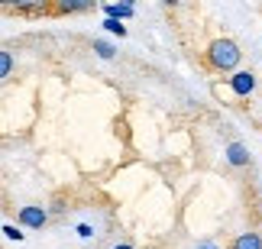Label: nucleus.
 Masks as SVG:
<instances>
[{"mask_svg": "<svg viewBox=\"0 0 262 249\" xmlns=\"http://www.w3.org/2000/svg\"><path fill=\"white\" fill-rule=\"evenodd\" d=\"M104 29H107V33H110V36H120V39H123V36H126V26H123V23H120V19H104Z\"/></svg>", "mask_w": 262, "mask_h": 249, "instance_id": "nucleus-10", "label": "nucleus"}, {"mask_svg": "<svg viewBox=\"0 0 262 249\" xmlns=\"http://www.w3.org/2000/svg\"><path fill=\"white\" fill-rule=\"evenodd\" d=\"M224 159H227L233 168H246L249 162H253V155H249V149H246L243 143H230V146L224 149Z\"/></svg>", "mask_w": 262, "mask_h": 249, "instance_id": "nucleus-4", "label": "nucleus"}, {"mask_svg": "<svg viewBox=\"0 0 262 249\" xmlns=\"http://www.w3.org/2000/svg\"><path fill=\"white\" fill-rule=\"evenodd\" d=\"M10 75H13V52L0 49V81H7Z\"/></svg>", "mask_w": 262, "mask_h": 249, "instance_id": "nucleus-7", "label": "nucleus"}, {"mask_svg": "<svg viewBox=\"0 0 262 249\" xmlns=\"http://www.w3.org/2000/svg\"><path fill=\"white\" fill-rule=\"evenodd\" d=\"M230 249H262V233H253V230H249V233H239Z\"/></svg>", "mask_w": 262, "mask_h": 249, "instance_id": "nucleus-5", "label": "nucleus"}, {"mask_svg": "<svg viewBox=\"0 0 262 249\" xmlns=\"http://www.w3.org/2000/svg\"><path fill=\"white\" fill-rule=\"evenodd\" d=\"M94 52H97V58H114L117 55V46L107 42V39H94Z\"/></svg>", "mask_w": 262, "mask_h": 249, "instance_id": "nucleus-8", "label": "nucleus"}, {"mask_svg": "<svg viewBox=\"0 0 262 249\" xmlns=\"http://www.w3.org/2000/svg\"><path fill=\"white\" fill-rule=\"evenodd\" d=\"M194 249H220V246H217V243H214V240H201V243H198V246H194Z\"/></svg>", "mask_w": 262, "mask_h": 249, "instance_id": "nucleus-12", "label": "nucleus"}, {"mask_svg": "<svg viewBox=\"0 0 262 249\" xmlns=\"http://www.w3.org/2000/svg\"><path fill=\"white\" fill-rule=\"evenodd\" d=\"M204 58H207V65L214 68V72H220V75H224V72H236L239 58H243V49H239L233 39L220 36V39H214V42L207 46Z\"/></svg>", "mask_w": 262, "mask_h": 249, "instance_id": "nucleus-1", "label": "nucleus"}, {"mask_svg": "<svg viewBox=\"0 0 262 249\" xmlns=\"http://www.w3.org/2000/svg\"><path fill=\"white\" fill-rule=\"evenodd\" d=\"M104 13H107V19H120V23H123V19L133 16V7L129 4H107Z\"/></svg>", "mask_w": 262, "mask_h": 249, "instance_id": "nucleus-6", "label": "nucleus"}, {"mask_svg": "<svg viewBox=\"0 0 262 249\" xmlns=\"http://www.w3.org/2000/svg\"><path fill=\"white\" fill-rule=\"evenodd\" d=\"M88 7H91L88 0H65V4H58L62 13H78V10H88Z\"/></svg>", "mask_w": 262, "mask_h": 249, "instance_id": "nucleus-9", "label": "nucleus"}, {"mask_svg": "<svg viewBox=\"0 0 262 249\" xmlns=\"http://www.w3.org/2000/svg\"><path fill=\"white\" fill-rule=\"evenodd\" d=\"M256 84H259V81H256L253 72H233V75L227 78V87H230L236 97H249V94L256 91Z\"/></svg>", "mask_w": 262, "mask_h": 249, "instance_id": "nucleus-3", "label": "nucleus"}, {"mask_svg": "<svg viewBox=\"0 0 262 249\" xmlns=\"http://www.w3.org/2000/svg\"><path fill=\"white\" fill-rule=\"evenodd\" d=\"M114 249H136V246H129V243H117Z\"/></svg>", "mask_w": 262, "mask_h": 249, "instance_id": "nucleus-13", "label": "nucleus"}, {"mask_svg": "<svg viewBox=\"0 0 262 249\" xmlns=\"http://www.w3.org/2000/svg\"><path fill=\"white\" fill-rule=\"evenodd\" d=\"M16 220H19V227H26V230H42L49 223V211L46 207H36V204H26V207H19Z\"/></svg>", "mask_w": 262, "mask_h": 249, "instance_id": "nucleus-2", "label": "nucleus"}, {"mask_svg": "<svg viewBox=\"0 0 262 249\" xmlns=\"http://www.w3.org/2000/svg\"><path fill=\"white\" fill-rule=\"evenodd\" d=\"M0 233H4L7 236V240H13V243H23V230H19V227H13V223H4V230H0Z\"/></svg>", "mask_w": 262, "mask_h": 249, "instance_id": "nucleus-11", "label": "nucleus"}]
</instances>
